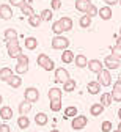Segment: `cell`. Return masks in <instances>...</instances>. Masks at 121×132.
Masks as SVG:
<instances>
[{"instance_id": "f1b7e54d", "label": "cell", "mask_w": 121, "mask_h": 132, "mask_svg": "<svg viewBox=\"0 0 121 132\" xmlns=\"http://www.w3.org/2000/svg\"><path fill=\"white\" fill-rule=\"evenodd\" d=\"M90 22H91V18L90 16H86V14H83L82 18H80V21H79V24H80V27H90Z\"/></svg>"}, {"instance_id": "d6a6232c", "label": "cell", "mask_w": 121, "mask_h": 132, "mask_svg": "<svg viewBox=\"0 0 121 132\" xmlns=\"http://www.w3.org/2000/svg\"><path fill=\"white\" fill-rule=\"evenodd\" d=\"M72 90H76V80H72V79H69L66 84H64V91H72Z\"/></svg>"}, {"instance_id": "d590c367", "label": "cell", "mask_w": 121, "mask_h": 132, "mask_svg": "<svg viewBox=\"0 0 121 132\" xmlns=\"http://www.w3.org/2000/svg\"><path fill=\"white\" fill-rule=\"evenodd\" d=\"M41 19L43 21H50L52 19V10H44L41 13Z\"/></svg>"}, {"instance_id": "cb8c5ba5", "label": "cell", "mask_w": 121, "mask_h": 132, "mask_svg": "<svg viewBox=\"0 0 121 132\" xmlns=\"http://www.w3.org/2000/svg\"><path fill=\"white\" fill-rule=\"evenodd\" d=\"M41 14H35V16H31V18H28V22H30V25L31 27H38L39 24H41Z\"/></svg>"}, {"instance_id": "f546056e", "label": "cell", "mask_w": 121, "mask_h": 132, "mask_svg": "<svg viewBox=\"0 0 121 132\" xmlns=\"http://www.w3.org/2000/svg\"><path fill=\"white\" fill-rule=\"evenodd\" d=\"M61 109V99H55V101H50V110L52 112H58Z\"/></svg>"}, {"instance_id": "9c48e42d", "label": "cell", "mask_w": 121, "mask_h": 132, "mask_svg": "<svg viewBox=\"0 0 121 132\" xmlns=\"http://www.w3.org/2000/svg\"><path fill=\"white\" fill-rule=\"evenodd\" d=\"M102 63L99 61V60H90V63H88V68H90V71L91 72H96V74H99L104 68H102Z\"/></svg>"}, {"instance_id": "e0dca14e", "label": "cell", "mask_w": 121, "mask_h": 132, "mask_svg": "<svg viewBox=\"0 0 121 132\" xmlns=\"http://www.w3.org/2000/svg\"><path fill=\"white\" fill-rule=\"evenodd\" d=\"M112 102H113V99H112V93H104V94L101 96V104H102L104 107L110 105Z\"/></svg>"}, {"instance_id": "9a60e30c", "label": "cell", "mask_w": 121, "mask_h": 132, "mask_svg": "<svg viewBox=\"0 0 121 132\" xmlns=\"http://www.w3.org/2000/svg\"><path fill=\"white\" fill-rule=\"evenodd\" d=\"M47 94H49V99H50V101H55V99H61V90H60V88H50Z\"/></svg>"}, {"instance_id": "52a82bcc", "label": "cell", "mask_w": 121, "mask_h": 132, "mask_svg": "<svg viewBox=\"0 0 121 132\" xmlns=\"http://www.w3.org/2000/svg\"><path fill=\"white\" fill-rule=\"evenodd\" d=\"M86 117H83V115H77L76 118H72V129L79 130V129H83L86 126Z\"/></svg>"}, {"instance_id": "4dcf8cb0", "label": "cell", "mask_w": 121, "mask_h": 132, "mask_svg": "<svg viewBox=\"0 0 121 132\" xmlns=\"http://www.w3.org/2000/svg\"><path fill=\"white\" fill-rule=\"evenodd\" d=\"M64 117H72V118H76V117H77V109H76L74 105L68 107V109L64 110Z\"/></svg>"}, {"instance_id": "7bdbcfd3", "label": "cell", "mask_w": 121, "mask_h": 132, "mask_svg": "<svg viewBox=\"0 0 121 132\" xmlns=\"http://www.w3.org/2000/svg\"><path fill=\"white\" fill-rule=\"evenodd\" d=\"M61 6V0H52V10H58Z\"/></svg>"}, {"instance_id": "d6986e66", "label": "cell", "mask_w": 121, "mask_h": 132, "mask_svg": "<svg viewBox=\"0 0 121 132\" xmlns=\"http://www.w3.org/2000/svg\"><path fill=\"white\" fill-rule=\"evenodd\" d=\"M60 24H61V27H63L64 31H68V30L72 28V21H71V18H61V19H60Z\"/></svg>"}, {"instance_id": "f5cc1de1", "label": "cell", "mask_w": 121, "mask_h": 132, "mask_svg": "<svg viewBox=\"0 0 121 132\" xmlns=\"http://www.w3.org/2000/svg\"><path fill=\"white\" fill-rule=\"evenodd\" d=\"M0 104H2V96H0Z\"/></svg>"}, {"instance_id": "6da1fadb", "label": "cell", "mask_w": 121, "mask_h": 132, "mask_svg": "<svg viewBox=\"0 0 121 132\" xmlns=\"http://www.w3.org/2000/svg\"><path fill=\"white\" fill-rule=\"evenodd\" d=\"M8 54L11 58H17L22 52H21V47H19V41L17 39H13V41H8Z\"/></svg>"}, {"instance_id": "836d02e7", "label": "cell", "mask_w": 121, "mask_h": 132, "mask_svg": "<svg viewBox=\"0 0 121 132\" xmlns=\"http://www.w3.org/2000/svg\"><path fill=\"white\" fill-rule=\"evenodd\" d=\"M52 30H54V33H57V36H60V33H63V31H64V30H63V27H61V24H60V21L54 22V25H52Z\"/></svg>"}, {"instance_id": "681fc988", "label": "cell", "mask_w": 121, "mask_h": 132, "mask_svg": "<svg viewBox=\"0 0 121 132\" xmlns=\"http://www.w3.org/2000/svg\"><path fill=\"white\" fill-rule=\"evenodd\" d=\"M118 117H119V120H121V109L118 110Z\"/></svg>"}, {"instance_id": "f35d334b", "label": "cell", "mask_w": 121, "mask_h": 132, "mask_svg": "<svg viewBox=\"0 0 121 132\" xmlns=\"http://www.w3.org/2000/svg\"><path fill=\"white\" fill-rule=\"evenodd\" d=\"M27 71H28V64H17L16 66V72L17 74H24Z\"/></svg>"}, {"instance_id": "db71d44e", "label": "cell", "mask_w": 121, "mask_h": 132, "mask_svg": "<svg viewBox=\"0 0 121 132\" xmlns=\"http://www.w3.org/2000/svg\"><path fill=\"white\" fill-rule=\"evenodd\" d=\"M119 5H121V0H119Z\"/></svg>"}, {"instance_id": "ac0fdd59", "label": "cell", "mask_w": 121, "mask_h": 132, "mask_svg": "<svg viewBox=\"0 0 121 132\" xmlns=\"http://www.w3.org/2000/svg\"><path fill=\"white\" fill-rule=\"evenodd\" d=\"M74 58H76V57H74V52L68 51V49L63 52V55H61V61H63V63H71Z\"/></svg>"}, {"instance_id": "8fae6325", "label": "cell", "mask_w": 121, "mask_h": 132, "mask_svg": "<svg viewBox=\"0 0 121 132\" xmlns=\"http://www.w3.org/2000/svg\"><path fill=\"white\" fill-rule=\"evenodd\" d=\"M11 16H13L11 6H8V5H0V18H2V19H10Z\"/></svg>"}, {"instance_id": "5b68a950", "label": "cell", "mask_w": 121, "mask_h": 132, "mask_svg": "<svg viewBox=\"0 0 121 132\" xmlns=\"http://www.w3.org/2000/svg\"><path fill=\"white\" fill-rule=\"evenodd\" d=\"M55 80L64 85L66 82L69 80V72H68L64 68H58V69H55Z\"/></svg>"}, {"instance_id": "d4e9b609", "label": "cell", "mask_w": 121, "mask_h": 132, "mask_svg": "<svg viewBox=\"0 0 121 132\" xmlns=\"http://www.w3.org/2000/svg\"><path fill=\"white\" fill-rule=\"evenodd\" d=\"M38 46V41H36V38H33V36H30V38H27L25 39V47L27 49H30V51H33L35 47Z\"/></svg>"}, {"instance_id": "8992f818", "label": "cell", "mask_w": 121, "mask_h": 132, "mask_svg": "<svg viewBox=\"0 0 121 132\" xmlns=\"http://www.w3.org/2000/svg\"><path fill=\"white\" fill-rule=\"evenodd\" d=\"M119 60H116L115 57H112V55H107L106 58H104V66H106L107 69H118L119 68Z\"/></svg>"}, {"instance_id": "60d3db41", "label": "cell", "mask_w": 121, "mask_h": 132, "mask_svg": "<svg viewBox=\"0 0 121 132\" xmlns=\"http://www.w3.org/2000/svg\"><path fill=\"white\" fill-rule=\"evenodd\" d=\"M10 3L13 6H22V5H25V0H10Z\"/></svg>"}, {"instance_id": "277c9868", "label": "cell", "mask_w": 121, "mask_h": 132, "mask_svg": "<svg viewBox=\"0 0 121 132\" xmlns=\"http://www.w3.org/2000/svg\"><path fill=\"white\" fill-rule=\"evenodd\" d=\"M68 46H69V39L68 38H63V36L52 38V47L54 49H63V51H66Z\"/></svg>"}, {"instance_id": "4316f807", "label": "cell", "mask_w": 121, "mask_h": 132, "mask_svg": "<svg viewBox=\"0 0 121 132\" xmlns=\"http://www.w3.org/2000/svg\"><path fill=\"white\" fill-rule=\"evenodd\" d=\"M5 38H6V41H13V39H16V38H17L16 30H14V28H8V30H5Z\"/></svg>"}, {"instance_id": "7c38bea8", "label": "cell", "mask_w": 121, "mask_h": 132, "mask_svg": "<svg viewBox=\"0 0 121 132\" xmlns=\"http://www.w3.org/2000/svg\"><path fill=\"white\" fill-rule=\"evenodd\" d=\"M90 0H77L76 2V8L79 10V11H82V13H86V10L90 8Z\"/></svg>"}, {"instance_id": "11a10c76", "label": "cell", "mask_w": 121, "mask_h": 132, "mask_svg": "<svg viewBox=\"0 0 121 132\" xmlns=\"http://www.w3.org/2000/svg\"><path fill=\"white\" fill-rule=\"evenodd\" d=\"M115 132H119V130H115Z\"/></svg>"}, {"instance_id": "e575fe53", "label": "cell", "mask_w": 121, "mask_h": 132, "mask_svg": "<svg viewBox=\"0 0 121 132\" xmlns=\"http://www.w3.org/2000/svg\"><path fill=\"white\" fill-rule=\"evenodd\" d=\"M112 57H115L116 60H121V47H118V46H115L113 49H112V54H110Z\"/></svg>"}, {"instance_id": "816d5d0a", "label": "cell", "mask_w": 121, "mask_h": 132, "mask_svg": "<svg viewBox=\"0 0 121 132\" xmlns=\"http://www.w3.org/2000/svg\"><path fill=\"white\" fill-rule=\"evenodd\" d=\"M119 36H121V27H119Z\"/></svg>"}, {"instance_id": "8d00e7d4", "label": "cell", "mask_w": 121, "mask_h": 132, "mask_svg": "<svg viewBox=\"0 0 121 132\" xmlns=\"http://www.w3.org/2000/svg\"><path fill=\"white\" fill-rule=\"evenodd\" d=\"M98 11H99V10H98V8H96L93 3H91V5H90V8L86 10V16H90V18H93V16H96V14H98Z\"/></svg>"}, {"instance_id": "1f68e13d", "label": "cell", "mask_w": 121, "mask_h": 132, "mask_svg": "<svg viewBox=\"0 0 121 132\" xmlns=\"http://www.w3.org/2000/svg\"><path fill=\"white\" fill-rule=\"evenodd\" d=\"M21 10H22V13H24L25 16H28V18L35 16V13H33V8H31L30 5H27V3H25V5H22V6H21Z\"/></svg>"}, {"instance_id": "3957f363", "label": "cell", "mask_w": 121, "mask_h": 132, "mask_svg": "<svg viewBox=\"0 0 121 132\" xmlns=\"http://www.w3.org/2000/svg\"><path fill=\"white\" fill-rule=\"evenodd\" d=\"M98 82L102 85V87H109L112 84V76L109 72V69H102L99 74H98Z\"/></svg>"}, {"instance_id": "7a4b0ae2", "label": "cell", "mask_w": 121, "mask_h": 132, "mask_svg": "<svg viewBox=\"0 0 121 132\" xmlns=\"http://www.w3.org/2000/svg\"><path fill=\"white\" fill-rule=\"evenodd\" d=\"M38 64H39V66H43L46 71H52V69L55 68V63L52 61L46 54H41V55L38 57Z\"/></svg>"}, {"instance_id": "7dc6e473", "label": "cell", "mask_w": 121, "mask_h": 132, "mask_svg": "<svg viewBox=\"0 0 121 132\" xmlns=\"http://www.w3.org/2000/svg\"><path fill=\"white\" fill-rule=\"evenodd\" d=\"M115 38H116V36H115ZM115 46L121 47V36H119V38H116V44H115Z\"/></svg>"}, {"instance_id": "484cf974", "label": "cell", "mask_w": 121, "mask_h": 132, "mask_svg": "<svg viewBox=\"0 0 121 132\" xmlns=\"http://www.w3.org/2000/svg\"><path fill=\"white\" fill-rule=\"evenodd\" d=\"M13 115V110L10 107H2V110H0V117H2L3 120H10Z\"/></svg>"}, {"instance_id": "74e56055", "label": "cell", "mask_w": 121, "mask_h": 132, "mask_svg": "<svg viewBox=\"0 0 121 132\" xmlns=\"http://www.w3.org/2000/svg\"><path fill=\"white\" fill-rule=\"evenodd\" d=\"M112 99L115 102H121V91L119 90H112Z\"/></svg>"}, {"instance_id": "7402d4cb", "label": "cell", "mask_w": 121, "mask_h": 132, "mask_svg": "<svg viewBox=\"0 0 121 132\" xmlns=\"http://www.w3.org/2000/svg\"><path fill=\"white\" fill-rule=\"evenodd\" d=\"M35 123L39 124V126H44L47 123V115L46 113H38L36 117H35Z\"/></svg>"}, {"instance_id": "ffe728a7", "label": "cell", "mask_w": 121, "mask_h": 132, "mask_svg": "<svg viewBox=\"0 0 121 132\" xmlns=\"http://www.w3.org/2000/svg\"><path fill=\"white\" fill-rule=\"evenodd\" d=\"M74 61H76V64L79 66V68H85V66H88V60H86L85 55H77L74 58Z\"/></svg>"}, {"instance_id": "603a6c76", "label": "cell", "mask_w": 121, "mask_h": 132, "mask_svg": "<svg viewBox=\"0 0 121 132\" xmlns=\"http://www.w3.org/2000/svg\"><path fill=\"white\" fill-rule=\"evenodd\" d=\"M8 84H10L13 88H17V87H21V84H22V79H21L19 76H13V77L8 80Z\"/></svg>"}, {"instance_id": "2e32d148", "label": "cell", "mask_w": 121, "mask_h": 132, "mask_svg": "<svg viewBox=\"0 0 121 132\" xmlns=\"http://www.w3.org/2000/svg\"><path fill=\"white\" fill-rule=\"evenodd\" d=\"M13 77V71H11V68H2L0 69V79L2 80H10Z\"/></svg>"}, {"instance_id": "f907efd6", "label": "cell", "mask_w": 121, "mask_h": 132, "mask_svg": "<svg viewBox=\"0 0 121 132\" xmlns=\"http://www.w3.org/2000/svg\"><path fill=\"white\" fill-rule=\"evenodd\" d=\"M50 132H58V130H57V129H54V130H50Z\"/></svg>"}, {"instance_id": "bcb514c9", "label": "cell", "mask_w": 121, "mask_h": 132, "mask_svg": "<svg viewBox=\"0 0 121 132\" xmlns=\"http://www.w3.org/2000/svg\"><path fill=\"white\" fill-rule=\"evenodd\" d=\"M113 90H119V91H121V79L115 82V87H113Z\"/></svg>"}, {"instance_id": "83f0119b", "label": "cell", "mask_w": 121, "mask_h": 132, "mask_svg": "<svg viewBox=\"0 0 121 132\" xmlns=\"http://www.w3.org/2000/svg\"><path fill=\"white\" fill-rule=\"evenodd\" d=\"M17 124H19V127H22V129L28 127L30 121H28V118H27V115H21V117H19V120H17Z\"/></svg>"}, {"instance_id": "ab89813d", "label": "cell", "mask_w": 121, "mask_h": 132, "mask_svg": "<svg viewBox=\"0 0 121 132\" xmlns=\"http://www.w3.org/2000/svg\"><path fill=\"white\" fill-rule=\"evenodd\" d=\"M17 64H28V57L21 54L19 57H17Z\"/></svg>"}, {"instance_id": "ee69618b", "label": "cell", "mask_w": 121, "mask_h": 132, "mask_svg": "<svg viewBox=\"0 0 121 132\" xmlns=\"http://www.w3.org/2000/svg\"><path fill=\"white\" fill-rule=\"evenodd\" d=\"M10 126L8 124H0V132H10Z\"/></svg>"}, {"instance_id": "30bf717a", "label": "cell", "mask_w": 121, "mask_h": 132, "mask_svg": "<svg viewBox=\"0 0 121 132\" xmlns=\"http://www.w3.org/2000/svg\"><path fill=\"white\" fill-rule=\"evenodd\" d=\"M98 16L101 19H104V21H109L110 18H112V8L110 6H102L99 11H98Z\"/></svg>"}, {"instance_id": "ba28073f", "label": "cell", "mask_w": 121, "mask_h": 132, "mask_svg": "<svg viewBox=\"0 0 121 132\" xmlns=\"http://www.w3.org/2000/svg\"><path fill=\"white\" fill-rule=\"evenodd\" d=\"M24 96H25V101H28V102H35V101H38L39 93H38L36 88H27L25 93H24Z\"/></svg>"}, {"instance_id": "c3c4849f", "label": "cell", "mask_w": 121, "mask_h": 132, "mask_svg": "<svg viewBox=\"0 0 121 132\" xmlns=\"http://www.w3.org/2000/svg\"><path fill=\"white\" fill-rule=\"evenodd\" d=\"M116 130H119V132H121V121H119V124H118V129H116Z\"/></svg>"}, {"instance_id": "44dd1931", "label": "cell", "mask_w": 121, "mask_h": 132, "mask_svg": "<svg viewBox=\"0 0 121 132\" xmlns=\"http://www.w3.org/2000/svg\"><path fill=\"white\" fill-rule=\"evenodd\" d=\"M30 109H31V102H28V101L19 104V112H21V115H27V113L30 112Z\"/></svg>"}, {"instance_id": "5bb4252c", "label": "cell", "mask_w": 121, "mask_h": 132, "mask_svg": "<svg viewBox=\"0 0 121 132\" xmlns=\"http://www.w3.org/2000/svg\"><path fill=\"white\" fill-rule=\"evenodd\" d=\"M86 90H88V93H91V94H96L101 90V84H99L98 80L96 82H90V84L86 85Z\"/></svg>"}, {"instance_id": "4fadbf2b", "label": "cell", "mask_w": 121, "mask_h": 132, "mask_svg": "<svg viewBox=\"0 0 121 132\" xmlns=\"http://www.w3.org/2000/svg\"><path fill=\"white\" fill-rule=\"evenodd\" d=\"M102 110H104V105L101 102H96L90 107V113L93 115V117H98V115H102Z\"/></svg>"}, {"instance_id": "f6af8a7d", "label": "cell", "mask_w": 121, "mask_h": 132, "mask_svg": "<svg viewBox=\"0 0 121 132\" xmlns=\"http://www.w3.org/2000/svg\"><path fill=\"white\" fill-rule=\"evenodd\" d=\"M104 2L107 3V6H112V5H116V3H119V0H104Z\"/></svg>"}, {"instance_id": "b9f144b4", "label": "cell", "mask_w": 121, "mask_h": 132, "mask_svg": "<svg viewBox=\"0 0 121 132\" xmlns=\"http://www.w3.org/2000/svg\"><path fill=\"white\" fill-rule=\"evenodd\" d=\"M110 129H112V123H110V121H104V123H102V130H104V132H109Z\"/></svg>"}]
</instances>
